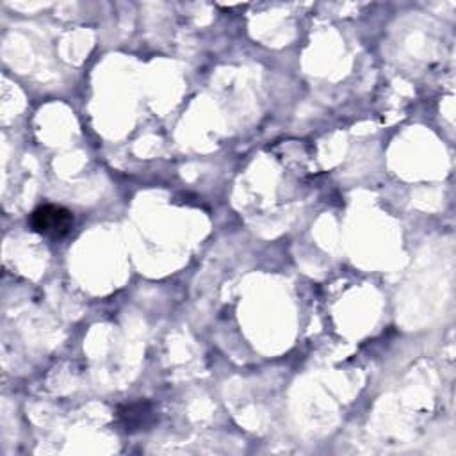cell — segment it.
I'll return each instance as SVG.
<instances>
[{"label": "cell", "mask_w": 456, "mask_h": 456, "mask_svg": "<svg viewBox=\"0 0 456 456\" xmlns=\"http://www.w3.org/2000/svg\"><path fill=\"white\" fill-rule=\"evenodd\" d=\"M30 228L48 239H62L73 228V214L61 205H41L28 217Z\"/></svg>", "instance_id": "1"}, {"label": "cell", "mask_w": 456, "mask_h": 456, "mask_svg": "<svg viewBox=\"0 0 456 456\" xmlns=\"http://www.w3.org/2000/svg\"><path fill=\"white\" fill-rule=\"evenodd\" d=\"M118 420L126 433L144 429L153 422V408L148 401H137L118 408Z\"/></svg>", "instance_id": "2"}]
</instances>
